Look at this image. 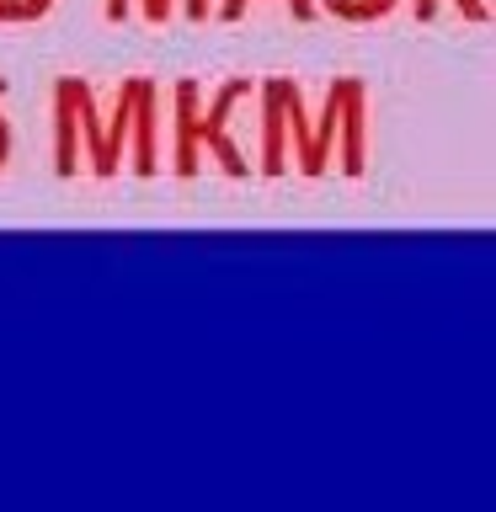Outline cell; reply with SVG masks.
<instances>
[]
</instances>
